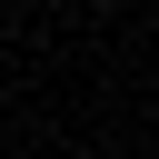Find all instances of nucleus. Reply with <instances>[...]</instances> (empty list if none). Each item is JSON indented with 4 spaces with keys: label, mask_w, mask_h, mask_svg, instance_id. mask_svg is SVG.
Returning <instances> with one entry per match:
<instances>
[{
    "label": "nucleus",
    "mask_w": 159,
    "mask_h": 159,
    "mask_svg": "<svg viewBox=\"0 0 159 159\" xmlns=\"http://www.w3.org/2000/svg\"><path fill=\"white\" fill-rule=\"evenodd\" d=\"M99 10H109V0H99Z\"/></svg>",
    "instance_id": "f257e3e1"
}]
</instances>
